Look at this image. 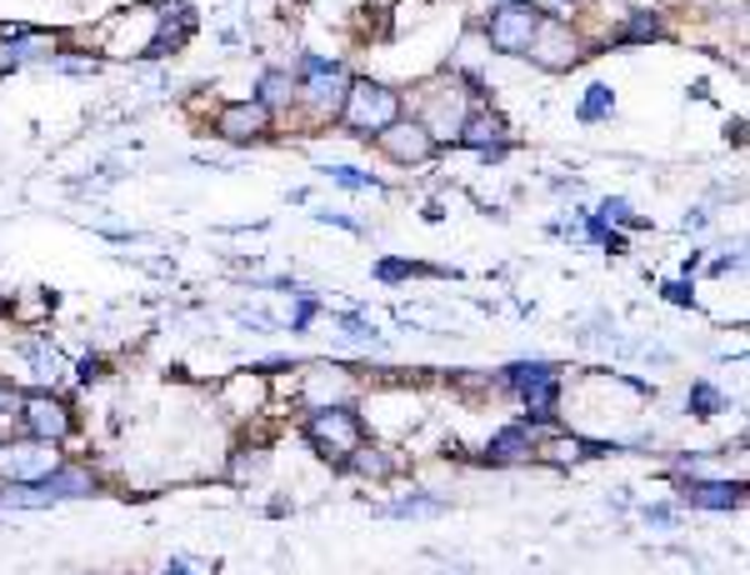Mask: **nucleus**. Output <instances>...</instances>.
Returning <instances> with one entry per match:
<instances>
[{
  "instance_id": "nucleus-31",
  "label": "nucleus",
  "mask_w": 750,
  "mask_h": 575,
  "mask_svg": "<svg viewBox=\"0 0 750 575\" xmlns=\"http://www.w3.org/2000/svg\"><path fill=\"white\" fill-rule=\"evenodd\" d=\"M100 370H106V366H100V356H86V360H80V380H96Z\"/></svg>"
},
{
  "instance_id": "nucleus-20",
  "label": "nucleus",
  "mask_w": 750,
  "mask_h": 575,
  "mask_svg": "<svg viewBox=\"0 0 750 575\" xmlns=\"http://www.w3.org/2000/svg\"><path fill=\"white\" fill-rule=\"evenodd\" d=\"M25 360H31L35 386H55V376H61V356H55V346H41V340H31V346H25Z\"/></svg>"
},
{
  "instance_id": "nucleus-28",
  "label": "nucleus",
  "mask_w": 750,
  "mask_h": 575,
  "mask_svg": "<svg viewBox=\"0 0 750 575\" xmlns=\"http://www.w3.org/2000/svg\"><path fill=\"white\" fill-rule=\"evenodd\" d=\"M311 315H316V301H311V295H301V301H295V311H291V321H285V326H291V330H305V326H311Z\"/></svg>"
},
{
  "instance_id": "nucleus-27",
  "label": "nucleus",
  "mask_w": 750,
  "mask_h": 575,
  "mask_svg": "<svg viewBox=\"0 0 750 575\" xmlns=\"http://www.w3.org/2000/svg\"><path fill=\"white\" fill-rule=\"evenodd\" d=\"M641 521L651 525V531H675V510H671V506H645Z\"/></svg>"
},
{
  "instance_id": "nucleus-17",
  "label": "nucleus",
  "mask_w": 750,
  "mask_h": 575,
  "mask_svg": "<svg viewBox=\"0 0 750 575\" xmlns=\"http://www.w3.org/2000/svg\"><path fill=\"white\" fill-rule=\"evenodd\" d=\"M256 100H261L271 116L291 110L295 106V70H265V76L256 80Z\"/></svg>"
},
{
  "instance_id": "nucleus-33",
  "label": "nucleus",
  "mask_w": 750,
  "mask_h": 575,
  "mask_svg": "<svg viewBox=\"0 0 750 575\" xmlns=\"http://www.w3.org/2000/svg\"><path fill=\"white\" fill-rule=\"evenodd\" d=\"M496 6H506V0H496Z\"/></svg>"
},
{
  "instance_id": "nucleus-18",
  "label": "nucleus",
  "mask_w": 750,
  "mask_h": 575,
  "mask_svg": "<svg viewBox=\"0 0 750 575\" xmlns=\"http://www.w3.org/2000/svg\"><path fill=\"white\" fill-rule=\"evenodd\" d=\"M610 116H616V96H610V86L606 80H590L586 96H580V106H576V120L600 126V120H610Z\"/></svg>"
},
{
  "instance_id": "nucleus-26",
  "label": "nucleus",
  "mask_w": 750,
  "mask_h": 575,
  "mask_svg": "<svg viewBox=\"0 0 750 575\" xmlns=\"http://www.w3.org/2000/svg\"><path fill=\"white\" fill-rule=\"evenodd\" d=\"M661 295H665L671 305H696V285H691V275H685V281H665Z\"/></svg>"
},
{
  "instance_id": "nucleus-6",
  "label": "nucleus",
  "mask_w": 750,
  "mask_h": 575,
  "mask_svg": "<svg viewBox=\"0 0 750 575\" xmlns=\"http://www.w3.org/2000/svg\"><path fill=\"white\" fill-rule=\"evenodd\" d=\"M15 415H21V425H25V435H31V441L61 445V441H70V431H76V415H70V405L61 401L51 386H41V391L21 395Z\"/></svg>"
},
{
  "instance_id": "nucleus-4",
  "label": "nucleus",
  "mask_w": 750,
  "mask_h": 575,
  "mask_svg": "<svg viewBox=\"0 0 750 575\" xmlns=\"http://www.w3.org/2000/svg\"><path fill=\"white\" fill-rule=\"evenodd\" d=\"M470 106H476V100H470V86L450 76V80H435V86L425 90L415 120L425 126V135H431L435 145H460V126H466Z\"/></svg>"
},
{
  "instance_id": "nucleus-5",
  "label": "nucleus",
  "mask_w": 750,
  "mask_h": 575,
  "mask_svg": "<svg viewBox=\"0 0 750 575\" xmlns=\"http://www.w3.org/2000/svg\"><path fill=\"white\" fill-rule=\"evenodd\" d=\"M535 25H541V15L525 0H506V6H490V15L480 21V35H486L490 55H525L535 41Z\"/></svg>"
},
{
  "instance_id": "nucleus-22",
  "label": "nucleus",
  "mask_w": 750,
  "mask_h": 575,
  "mask_svg": "<svg viewBox=\"0 0 750 575\" xmlns=\"http://www.w3.org/2000/svg\"><path fill=\"white\" fill-rule=\"evenodd\" d=\"M320 175L336 185H346V191H381V181L366 171H350V165H320Z\"/></svg>"
},
{
  "instance_id": "nucleus-1",
  "label": "nucleus",
  "mask_w": 750,
  "mask_h": 575,
  "mask_svg": "<svg viewBox=\"0 0 750 575\" xmlns=\"http://www.w3.org/2000/svg\"><path fill=\"white\" fill-rule=\"evenodd\" d=\"M401 106H405V100H401V90H395V86L350 76V90H346V100H340V120H346V131L376 141L391 120H401Z\"/></svg>"
},
{
  "instance_id": "nucleus-14",
  "label": "nucleus",
  "mask_w": 750,
  "mask_h": 575,
  "mask_svg": "<svg viewBox=\"0 0 750 575\" xmlns=\"http://www.w3.org/2000/svg\"><path fill=\"white\" fill-rule=\"evenodd\" d=\"M460 145H466V151H480L486 161H500V155H506V120H500L490 106H470L466 126H460Z\"/></svg>"
},
{
  "instance_id": "nucleus-11",
  "label": "nucleus",
  "mask_w": 750,
  "mask_h": 575,
  "mask_svg": "<svg viewBox=\"0 0 750 575\" xmlns=\"http://www.w3.org/2000/svg\"><path fill=\"white\" fill-rule=\"evenodd\" d=\"M271 131H275V116L261 100H236V106H220V116H216V135L230 145H256Z\"/></svg>"
},
{
  "instance_id": "nucleus-12",
  "label": "nucleus",
  "mask_w": 750,
  "mask_h": 575,
  "mask_svg": "<svg viewBox=\"0 0 750 575\" xmlns=\"http://www.w3.org/2000/svg\"><path fill=\"white\" fill-rule=\"evenodd\" d=\"M675 500L691 510H736L746 500V486L726 476H681L675 480Z\"/></svg>"
},
{
  "instance_id": "nucleus-9",
  "label": "nucleus",
  "mask_w": 750,
  "mask_h": 575,
  "mask_svg": "<svg viewBox=\"0 0 750 575\" xmlns=\"http://www.w3.org/2000/svg\"><path fill=\"white\" fill-rule=\"evenodd\" d=\"M580 55H586V45H580V35L570 31V21L541 15V25H535V41H531V51H525V61H535L541 70H570V66H580Z\"/></svg>"
},
{
  "instance_id": "nucleus-10",
  "label": "nucleus",
  "mask_w": 750,
  "mask_h": 575,
  "mask_svg": "<svg viewBox=\"0 0 750 575\" xmlns=\"http://www.w3.org/2000/svg\"><path fill=\"white\" fill-rule=\"evenodd\" d=\"M196 6L191 0H161L155 6V31H151V41H145V51H141V61H161V55H171V51H181L191 35H196Z\"/></svg>"
},
{
  "instance_id": "nucleus-3",
  "label": "nucleus",
  "mask_w": 750,
  "mask_h": 575,
  "mask_svg": "<svg viewBox=\"0 0 750 575\" xmlns=\"http://www.w3.org/2000/svg\"><path fill=\"white\" fill-rule=\"evenodd\" d=\"M346 90H350L346 66H336L326 55H301V66H295V106H305L316 120H326V116H340Z\"/></svg>"
},
{
  "instance_id": "nucleus-19",
  "label": "nucleus",
  "mask_w": 750,
  "mask_h": 575,
  "mask_svg": "<svg viewBox=\"0 0 750 575\" xmlns=\"http://www.w3.org/2000/svg\"><path fill=\"white\" fill-rule=\"evenodd\" d=\"M730 405L726 391H716L710 380H691V395H685V411L691 415H720Z\"/></svg>"
},
{
  "instance_id": "nucleus-25",
  "label": "nucleus",
  "mask_w": 750,
  "mask_h": 575,
  "mask_svg": "<svg viewBox=\"0 0 750 575\" xmlns=\"http://www.w3.org/2000/svg\"><path fill=\"white\" fill-rule=\"evenodd\" d=\"M415 271H421V265H411V261H381V265H376V281H385V285H405Z\"/></svg>"
},
{
  "instance_id": "nucleus-15",
  "label": "nucleus",
  "mask_w": 750,
  "mask_h": 575,
  "mask_svg": "<svg viewBox=\"0 0 750 575\" xmlns=\"http://www.w3.org/2000/svg\"><path fill=\"white\" fill-rule=\"evenodd\" d=\"M350 370H340V366H330V360H311L305 366V401L311 405H340V401H350Z\"/></svg>"
},
{
  "instance_id": "nucleus-13",
  "label": "nucleus",
  "mask_w": 750,
  "mask_h": 575,
  "mask_svg": "<svg viewBox=\"0 0 750 575\" xmlns=\"http://www.w3.org/2000/svg\"><path fill=\"white\" fill-rule=\"evenodd\" d=\"M535 445H541V425L515 421V425H506V431L490 435L486 460L490 466H525V460H535Z\"/></svg>"
},
{
  "instance_id": "nucleus-23",
  "label": "nucleus",
  "mask_w": 750,
  "mask_h": 575,
  "mask_svg": "<svg viewBox=\"0 0 750 575\" xmlns=\"http://www.w3.org/2000/svg\"><path fill=\"white\" fill-rule=\"evenodd\" d=\"M596 220H606V226H641V216H635L626 200H600Z\"/></svg>"
},
{
  "instance_id": "nucleus-29",
  "label": "nucleus",
  "mask_w": 750,
  "mask_h": 575,
  "mask_svg": "<svg viewBox=\"0 0 750 575\" xmlns=\"http://www.w3.org/2000/svg\"><path fill=\"white\" fill-rule=\"evenodd\" d=\"M320 220H326V226H340V230H356V236H360V220H356V216H340V210H320Z\"/></svg>"
},
{
  "instance_id": "nucleus-8",
  "label": "nucleus",
  "mask_w": 750,
  "mask_h": 575,
  "mask_svg": "<svg viewBox=\"0 0 750 575\" xmlns=\"http://www.w3.org/2000/svg\"><path fill=\"white\" fill-rule=\"evenodd\" d=\"M61 466V451L51 441H6L0 445V480L6 486H35Z\"/></svg>"
},
{
  "instance_id": "nucleus-21",
  "label": "nucleus",
  "mask_w": 750,
  "mask_h": 575,
  "mask_svg": "<svg viewBox=\"0 0 750 575\" xmlns=\"http://www.w3.org/2000/svg\"><path fill=\"white\" fill-rule=\"evenodd\" d=\"M441 510H446V500L411 496V500H395V506H385V516H395V521H411V516H441Z\"/></svg>"
},
{
  "instance_id": "nucleus-16",
  "label": "nucleus",
  "mask_w": 750,
  "mask_h": 575,
  "mask_svg": "<svg viewBox=\"0 0 750 575\" xmlns=\"http://www.w3.org/2000/svg\"><path fill=\"white\" fill-rule=\"evenodd\" d=\"M651 41H665V21H661V11H651V6H635L610 45H651Z\"/></svg>"
},
{
  "instance_id": "nucleus-32",
  "label": "nucleus",
  "mask_w": 750,
  "mask_h": 575,
  "mask_svg": "<svg viewBox=\"0 0 750 575\" xmlns=\"http://www.w3.org/2000/svg\"><path fill=\"white\" fill-rule=\"evenodd\" d=\"M165 575H191V571H185V565H165Z\"/></svg>"
},
{
  "instance_id": "nucleus-7",
  "label": "nucleus",
  "mask_w": 750,
  "mask_h": 575,
  "mask_svg": "<svg viewBox=\"0 0 750 575\" xmlns=\"http://www.w3.org/2000/svg\"><path fill=\"white\" fill-rule=\"evenodd\" d=\"M376 145H381V155L391 165H401V171H425V165L435 161V151L441 145L425 135V126L415 116H401V120H391L381 135H376Z\"/></svg>"
},
{
  "instance_id": "nucleus-30",
  "label": "nucleus",
  "mask_w": 750,
  "mask_h": 575,
  "mask_svg": "<svg viewBox=\"0 0 750 575\" xmlns=\"http://www.w3.org/2000/svg\"><path fill=\"white\" fill-rule=\"evenodd\" d=\"M15 405H21V391H15V386H0V415H11Z\"/></svg>"
},
{
  "instance_id": "nucleus-24",
  "label": "nucleus",
  "mask_w": 750,
  "mask_h": 575,
  "mask_svg": "<svg viewBox=\"0 0 750 575\" xmlns=\"http://www.w3.org/2000/svg\"><path fill=\"white\" fill-rule=\"evenodd\" d=\"M535 15H555V21H570L580 11V0H525Z\"/></svg>"
},
{
  "instance_id": "nucleus-2",
  "label": "nucleus",
  "mask_w": 750,
  "mask_h": 575,
  "mask_svg": "<svg viewBox=\"0 0 750 575\" xmlns=\"http://www.w3.org/2000/svg\"><path fill=\"white\" fill-rule=\"evenodd\" d=\"M305 441H311V451H316L320 460L346 466L350 451L366 441V425H360V415L350 411L346 401L340 405H311V415H305Z\"/></svg>"
}]
</instances>
